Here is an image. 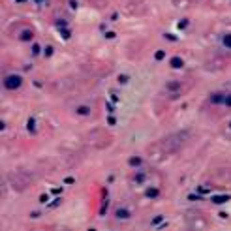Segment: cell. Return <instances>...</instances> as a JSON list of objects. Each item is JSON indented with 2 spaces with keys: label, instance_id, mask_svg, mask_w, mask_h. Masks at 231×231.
I'll return each mask as SVG.
<instances>
[{
  "label": "cell",
  "instance_id": "cell-1",
  "mask_svg": "<svg viewBox=\"0 0 231 231\" xmlns=\"http://www.w3.org/2000/svg\"><path fill=\"white\" fill-rule=\"evenodd\" d=\"M186 139H188V132H179V134H173V135L165 137V139L160 143V147H164L167 152H173V150L181 149V147L186 143Z\"/></svg>",
  "mask_w": 231,
  "mask_h": 231
},
{
  "label": "cell",
  "instance_id": "cell-2",
  "mask_svg": "<svg viewBox=\"0 0 231 231\" xmlns=\"http://www.w3.org/2000/svg\"><path fill=\"white\" fill-rule=\"evenodd\" d=\"M21 85H23V77L17 73H9L4 77V88L6 90H17Z\"/></svg>",
  "mask_w": 231,
  "mask_h": 231
},
{
  "label": "cell",
  "instance_id": "cell-3",
  "mask_svg": "<svg viewBox=\"0 0 231 231\" xmlns=\"http://www.w3.org/2000/svg\"><path fill=\"white\" fill-rule=\"evenodd\" d=\"M115 218H118V220H128V218H132V213H130L128 209H124V207H118V209H115Z\"/></svg>",
  "mask_w": 231,
  "mask_h": 231
},
{
  "label": "cell",
  "instance_id": "cell-4",
  "mask_svg": "<svg viewBox=\"0 0 231 231\" xmlns=\"http://www.w3.org/2000/svg\"><path fill=\"white\" fill-rule=\"evenodd\" d=\"M224 100H226V94H224V92H214V94H211V103H224Z\"/></svg>",
  "mask_w": 231,
  "mask_h": 231
},
{
  "label": "cell",
  "instance_id": "cell-5",
  "mask_svg": "<svg viewBox=\"0 0 231 231\" xmlns=\"http://www.w3.org/2000/svg\"><path fill=\"white\" fill-rule=\"evenodd\" d=\"M19 38H21V39H23V41H30V39H32V38H34V32H32V30H23V32H21V36H19Z\"/></svg>",
  "mask_w": 231,
  "mask_h": 231
},
{
  "label": "cell",
  "instance_id": "cell-6",
  "mask_svg": "<svg viewBox=\"0 0 231 231\" xmlns=\"http://www.w3.org/2000/svg\"><path fill=\"white\" fill-rule=\"evenodd\" d=\"M182 66H184L182 58H179V56H173L171 58V68H182Z\"/></svg>",
  "mask_w": 231,
  "mask_h": 231
},
{
  "label": "cell",
  "instance_id": "cell-7",
  "mask_svg": "<svg viewBox=\"0 0 231 231\" xmlns=\"http://www.w3.org/2000/svg\"><path fill=\"white\" fill-rule=\"evenodd\" d=\"M77 113L83 115V117H85V115L88 117V115H90V107H88V105H81V107H77Z\"/></svg>",
  "mask_w": 231,
  "mask_h": 231
},
{
  "label": "cell",
  "instance_id": "cell-8",
  "mask_svg": "<svg viewBox=\"0 0 231 231\" xmlns=\"http://www.w3.org/2000/svg\"><path fill=\"white\" fill-rule=\"evenodd\" d=\"M222 41H224V45H226L228 49H231V34H226V36L222 38Z\"/></svg>",
  "mask_w": 231,
  "mask_h": 231
},
{
  "label": "cell",
  "instance_id": "cell-9",
  "mask_svg": "<svg viewBox=\"0 0 231 231\" xmlns=\"http://www.w3.org/2000/svg\"><path fill=\"white\" fill-rule=\"evenodd\" d=\"M156 196H158L156 188H147V197H156Z\"/></svg>",
  "mask_w": 231,
  "mask_h": 231
},
{
  "label": "cell",
  "instance_id": "cell-10",
  "mask_svg": "<svg viewBox=\"0 0 231 231\" xmlns=\"http://www.w3.org/2000/svg\"><path fill=\"white\" fill-rule=\"evenodd\" d=\"M139 164H141V158H137V156H135V158H130V165H134V167H137Z\"/></svg>",
  "mask_w": 231,
  "mask_h": 231
},
{
  "label": "cell",
  "instance_id": "cell-11",
  "mask_svg": "<svg viewBox=\"0 0 231 231\" xmlns=\"http://www.w3.org/2000/svg\"><path fill=\"white\" fill-rule=\"evenodd\" d=\"M179 87H181L179 83H167V88L169 90H179Z\"/></svg>",
  "mask_w": 231,
  "mask_h": 231
},
{
  "label": "cell",
  "instance_id": "cell-12",
  "mask_svg": "<svg viewBox=\"0 0 231 231\" xmlns=\"http://www.w3.org/2000/svg\"><path fill=\"white\" fill-rule=\"evenodd\" d=\"M145 181V173H137L135 175V182H143Z\"/></svg>",
  "mask_w": 231,
  "mask_h": 231
},
{
  "label": "cell",
  "instance_id": "cell-13",
  "mask_svg": "<svg viewBox=\"0 0 231 231\" xmlns=\"http://www.w3.org/2000/svg\"><path fill=\"white\" fill-rule=\"evenodd\" d=\"M224 105L231 107V94H226V100H224Z\"/></svg>",
  "mask_w": 231,
  "mask_h": 231
},
{
  "label": "cell",
  "instance_id": "cell-14",
  "mask_svg": "<svg viewBox=\"0 0 231 231\" xmlns=\"http://www.w3.org/2000/svg\"><path fill=\"white\" fill-rule=\"evenodd\" d=\"M36 2H38V4H41V2H43V0H36Z\"/></svg>",
  "mask_w": 231,
  "mask_h": 231
},
{
  "label": "cell",
  "instance_id": "cell-15",
  "mask_svg": "<svg viewBox=\"0 0 231 231\" xmlns=\"http://www.w3.org/2000/svg\"><path fill=\"white\" fill-rule=\"evenodd\" d=\"M229 126H231V124H229Z\"/></svg>",
  "mask_w": 231,
  "mask_h": 231
}]
</instances>
